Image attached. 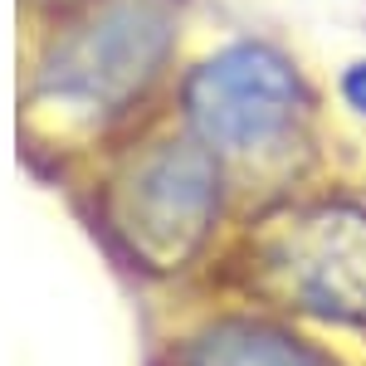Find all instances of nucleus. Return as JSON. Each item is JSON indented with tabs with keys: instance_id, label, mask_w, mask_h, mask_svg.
<instances>
[{
	"instance_id": "f257e3e1",
	"label": "nucleus",
	"mask_w": 366,
	"mask_h": 366,
	"mask_svg": "<svg viewBox=\"0 0 366 366\" xmlns=\"http://www.w3.org/2000/svg\"><path fill=\"white\" fill-rule=\"evenodd\" d=\"M181 0H103L39 69V98L69 113H117L157 84L176 49Z\"/></svg>"
},
{
	"instance_id": "f03ea898",
	"label": "nucleus",
	"mask_w": 366,
	"mask_h": 366,
	"mask_svg": "<svg viewBox=\"0 0 366 366\" xmlns=\"http://www.w3.org/2000/svg\"><path fill=\"white\" fill-rule=\"evenodd\" d=\"M220 210V167L205 142H162L108 196V225L147 269H181Z\"/></svg>"
},
{
	"instance_id": "7ed1b4c3",
	"label": "nucleus",
	"mask_w": 366,
	"mask_h": 366,
	"mask_svg": "<svg viewBox=\"0 0 366 366\" xmlns=\"http://www.w3.org/2000/svg\"><path fill=\"white\" fill-rule=\"evenodd\" d=\"M308 108L298 69L269 44H225L186 79V117L210 152L254 157L279 147Z\"/></svg>"
},
{
	"instance_id": "20e7f679",
	"label": "nucleus",
	"mask_w": 366,
	"mask_h": 366,
	"mask_svg": "<svg viewBox=\"0 0 366 366\" xmlns=\"http://www.w3.org/2000/svg\"><path fill=\"white\" fill-rule=\"evenodd\" d=\"M259 274L293 308L366 327V210L312 205L259 239Z\"/></svg>"
},
{
	"instance_id": "39448f33",
	"label": "nucleus",
	"mask_w": 366,
	"mask_h": 366,
	"mask_svg": "<svg viewBox=\"0 0 366 366\" xmlns=\"http://www.w3.org/2000/svg\"><path fill=\"white\" fill-rule=\"evenodd\" d=\"M186 366H332L322 352L303 347L264 322H215L191 342Z\"/></svg>"
},
{
	"instance_id": "423d86ee",
	"label": "nucleus",
	"mask_w": 366,
	"mask_h": 366,
	"mask_svg": "<svg viewBox=\"0 0 366 366\" xmlns=\"http://www.w3.org/2000/svg\"><path fill=\"white\" fill-rule=\"evenodd\" d=\"M342 98H347V108H352V113L366 117V59H357V64L342 74Z\"/></svg>"
}]
</instances>
